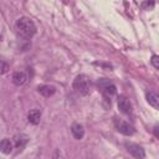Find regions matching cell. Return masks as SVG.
<instances>
[{"label":"cell","instance_id":"4","mask_svg":"<svg viewBox=\"0 0 159 159\" xmlns=\"http://www.w3.org/2000/svg\"><path fill=\"white\" fill-rule=\"evenodd\" d=\"M114 127L123 135H133L135 133V129L132 124H129L128 122H124L122 119H118V118H114Z\"/></svg>","mask_w":159,"mask_h":159},{"label":"cell","instance_id":"14","mask_svg":"<svg viewBox=\"0 0 159 159\" xmlns=\"http://www.w3.org/2000/svg\"><path fill=\"white\" fill-rule=\"evenodd\" d=\"M9 70H10V66H9V63H7L6 61H4V60H0V75H4V73H6Z\"/></svg>","mask_w":159,"mask_h":159},{"label":"cell","instance_id":"16","mask_svg":"<svg viewBox=\"0 0 159 159\" xmlns=\"http://www.w3.org/2000/svg\"><path fill=\"white\" fill-rule=\"evenodd\" d=\"M154 5H155L154 2H144L143 4V6H147V7H153Z\"/></svg>","mask_w":159,"mask_h":159},{"label":"cell","instance_id":"10","mask_svg":"<svg viewBox=\"0 0 159 159\" xmlns=\"http://www.w3.org/2000/svg\"><path fill=\"white\" fill-rule=\"evenodd\" d=\"M27 119L30 123L32 124H39L40 123V119H41V111L35 108V109H31L27 114Z\"/></svg>","mask_w":159,"mask_h":159},{"label":"cell","instance_id":"6","mask_svg":"<svg viewBox=\"0 0 159 159\" xmlns=\"http://www.w3.org/2000/svg\"><path fill=\"white\" fill-rule=\"evenodd\" d=\"M37 91L43 97H51L56 92V87L55 86H51V84H40L37 87Z\"/></svg>","mask_w":159,"mask_h":159},{"label":"cell","instance_id":"7","mask_svg":"<svg viewBox=\"0 0 159 159\" xmlns=\"http://www.w3.org/2000/svg\"><path fill=\"white\" fill-rule=\"evenodd\" d=\"M27 81V76L24 71H16L12 75V83L16 86H22Z\"/></svg>","mask_w":159,"mask_h":159},{"label":"cell","instance_id":"11","mask_svg":"<svg viewBox=\"0 0 159 159\" xmlns=\"http://www.w3.org/2000/svg\"><path fill=\"white\" fill-rule=\"evenodd\" d=\"M14 145L16 148H22L27 142H29V137L24 133H20V134H16L14 138Z\"/></svg>","mask_w":159,"mask_h":159},{"label":"cell","instance_id":"9","mask_svg":"<svg viewBox=\"0 0 159 159\" xmlns=\"http://www.w3.org/2000/svg\"><path fill=\"white\" fill-rule=\"evenodd\" d=\"M145 97H147L148 103H149L153 108H155V109H158V108H159V96H158L155 92H153V91L147 92Z\"/></svg>","mask_w":159,"mask_h":159},{"label":"cell","instance_id":"2","mask_svg":"<svg viewBox=\"0 0 159 159\" xmlns=\"http://www.w3.org/2000/svg\"><path fill=\"white\" fill-rule=\"evenodd\" d=\"M89 87H91V81L86 75H78L73 80V88L83 96L89 93Z\"/></svg>","mask_w":159,"mask_h":159},{"label":"cell","instance_id":"8","mask_svg":"<svg viewBox=\"0 0 159 159\" xmlns=\"http://www.w3.org/2000/svg\"><path fill=\"white\" fill-rule=\"evenodd\" d=\"M71 133L72 135L76 138V139H82L83 135H84V129H83V125L80 124V123H73L72 127H71Z\"/></svg>","mask_w":159,"mask_h":159},{"label":"cell","instance_id":"5","mask_svg":"<svg viewBox=\"0 0 159 159\" xmlns=\"http://www.w3.org/2000/svg\"><path fill=\"white\" fill-rule=\"evenodd\" d=\"M117 104H118V108L122 113H124V114H130L132 113V104H130L129 99L125 96H119L118 101H117Z\"/></svg>","mask_w":159,"mask_h":159},{"label":"cell","instance_id":"18","mask_svg":"<svg viewBox=\"0 0 159 159\" xmlns=\"http://www.w3.org/2000/svg\"><path fill=\"white\" fill-rule=\"evenodd\" d=\"M0 159H2V158H0Z\"/></svg>","mask_w":159,"mask_h":159},{"label":"cell","instance_id":"3","mask_svg":"<svg viewBox=\"0 0 159 159\" xmlns=\"http://www.w3.org/2000/svg\"><path fill=\"white\" fill-rule=\"evenodd\" d=\"M124 147L127 149V152L135 159H144L145 157V152L143 149V147H140L139 144L137 143H133V142H125L124 143Z\"/></svg>","mask_w":159,"mask_h":159},{"label":"cell","instance_id":"12","mask_svg":"<svg viewBox=\"0 0 159 159\" xmlns=\"http://www.w3.org/2000/svg\"><path fill=\"white\" fill-rule=\"evenodd\" d=\"M0 152L4 154H10L12 152V143L10 142V139L4 138L2 140H0Z\"/></svg>","mask_w":159,"mask_h":159},{"label":"cell","instance_id":"15","mask_svg":"<svg viewBox=\"0 0 159 159\" xmlns=\"http://www.w3.org/2000/svg\"><path fill=\"white\" fill-rule=\"evenodd\" d=\"M150 62H152V65H153L157 70L159 68V56H158V55H153V56H152Z\"/></svg>","mask_w":159,"mask_h":159},{"label":"cell","instance_id":"13","mask_svg":"<svg viewBox=\"0 0 159 159\" xmlns=\"http://www.w3.org/2000/svg\"><path fill=\"white\" fill-rule=\"evenodd\" d=\"M102 91H103L104 96H107V97H111V96L116 94V92H117L116 86L112 84V83H106V84L102 87Z\"/></svg>","mask_w":159,"mask_h":159},{"label":"cell","instance_id":"17","mask_svg":"<svg viewBox=\"0 0 159 159\" xmlns=\"http://www.w3.org/2000/svg\"><path fill=\"white\" fill-rule=\"evenodd\" d=\"M154 134H155V137H157V138H159V134H158V125H155V127H154Z\"/></svg>","mask_w":159,"mask_h":159},{"label":"cell","instance_id":"1","mask_svg":"<svg viewBox=\"0 0 159 159\" xmlns=\"http://www.w3.org/2000/svg\"><path fill=\"white\" fill-rule=\"evenodd\" d=\"M16 30L24 37L31 39L36 34V25L30 17H20L16 21Z\"/></svg>","mask_w":159,"mask_h":159}]
</instances>
